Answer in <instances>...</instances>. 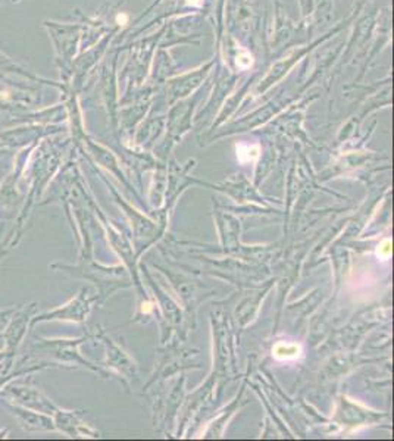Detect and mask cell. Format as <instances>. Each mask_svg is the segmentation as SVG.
<instances>
[{
    "instance_id": "cell-3",
    "label": "cell",
    "mask_w": 394,
    "mask_h": 441,
    "mask_svg": "<svg viewBox=\"0 0 394 441\" xmlns=\"http://www.w3.org/2000/svg\"><path fill=\"white\" fill-rule=\"evenodd\" d=\"M251 64H253V60H251V56L247 53V52H241V54H238V57H237V65L241 68V70H246V68H249V67H251Z\"/></svg>"
},
{
    "instance_id": "cell-6",
    "label": "cell",
    "mask_w": 394,
    "mask_h": 441,
    "mask_svg": "<svg viewBox=\"0 0 394 441\" xmlns=\"http://www.w3.org/2000/svg\"><path fill=\"white\" fill-rule=\"evenodd\" d=\"M121 21H122V22H126V17H125V15H122V17H118V22H121Z\"/></svg>"
},
{
    "instance_id": "cell-2",
    "label": "cell",
    "mask_w": 394,
    "mask_h": 441,
    "mask_svg": "<svg viewBox=\"0 0 394 441\" xmlns=\"http://www.w3.org/2000/svg\"><path fill=\"white\" fill-rule=\"evenodd\" d=\"M238 152V158L241 162H250L254 160L259 156V147L257 146H247V144H241L237 147Z\"/></svg>"
},
{
    "instance_id": "cell-5",
    "label": "cell",
    "mask_w": 394,
    "mask_h": 441,
    "mask_svg": "<svg viewBox=\"0 0 394 441\" xmlns=\"http://www.w3.org/2000/svg\"><path fill=\"white\" fill-rule=\"evenodd\" d=\"M187 2L193 6H199L200 5V0H187Z\"/></svg>"
},
{
    "instance_id": "cell-4",
    "label": "cell",
    "mask_w": 394,
    "mask_h": 441,
    "mask_svg": "<svg viewBox=\"0 0 394 441\" xmlns=\"http://www.w3.org/2000/svg\"><path fill=\"white\" fill-rule=\"evenodd\" d=\"M376 253H378L379 258L387 259V258L391 255V243H390V241H384V243L379 246V248H378Z\"/></svg>"
},
{
    "instance_id": "cell-1",
    "label": "cell",
    "mask_w": 394,
    "mask_h": 441,
    "mask_svg": "<svg viewBox=\"0 0 394 441\" xmlns=\"http://www.w3.org/2000/svg\"><path fill=\"white\" fill-rule=\"evenodd\" d=\"M274 356L280 360H291L300 356V347L293 343H278L274 347Z\"/></svg>"
}]
</instances>
